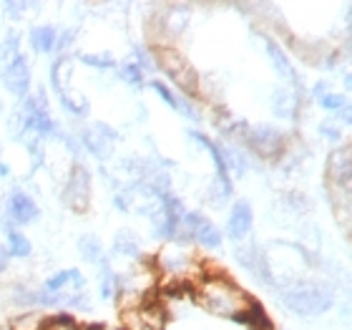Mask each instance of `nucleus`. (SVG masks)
I'll list each match as a JSON object with an SVG mask.
<instances>
[{"mask_svg": "<svg viewBox=\"0 0 352 330\" xmlns=\"http://www.w3.org/2000/svg\"><path fill=\"white\" fill-rule=\"evenodd\" d=\"M113 207L121 209V212H129V209H131V205H129V194H124V192L113 194Z\"/></svg>", "mask_w": 352, "mask_h": 330, "instance_id": "obj_34", "label": "nucleus"}, {"mask_svg": "<svg viewBox=\"0 0 352 330\" xmlns=\"http://www.w3.org/2000/svg\"><path fill=\"white\" fill-rule=\"evenodd\" d=\"M312 94H315V99H320L322 94H327V81L315 83V88H312Z\"/></svg>", "mask_w": 352, "mask_h": 330, "instance_id": "obj_36", "label": "nucleus"}, {"mask_svg": "<svg viewBox=\"0 0 352 330\" xmlns=\"http://www.w3.org/2000/svg\"><path fill=\"white\" fill-rule=\"evenodd\" d=\"M56 36H58V30L53 28V25H36V28H30V45H33V51L53 53Z\"/></svg>", "mask_w": 352, "mask_h": 330, "instance_id": "obj_19", "label": "nucleus"}, {"mask_svg": "<svg viewBox=\"0 0 352 330\" xmlns=\"http://www.w3.org/2000/svg\"><path fill=\"white\" fill-rule=\"evenodd\" d=\"M25 10H28V3H25V0H8L6 6H3L6 21H23V18H25Z\"/></svg>", "mask_w": 352, "mask_h": 330, "instance_id": "obj_31", "label": "nucleus"}, {"mask_svg": "<svg viewBox=\"0 0 352 330\" xmlns=\"http://www.w3.org/2000/svg\"><path fill=\"white\" fill-rule=\"evenodd\" d=\"M219 149H221V156H224V167H227L229 176L234 174L236 179H242L252 164L247 159V154L242 152V147H236V144H219Z\"/></svg>", "mask_w": 352, "mask_h": 330, "instance_id": "obj_16", "label": "nucleus"}, {"mask_svg": "<svg viewBox=\"0 0 352 330\" xmlns=\"http://www.w3.org/2000/svg\"><path fill=\"white\" fill-rule=\"evenodd\" d=\"M272 114L277 118H285V121H292L297 116V109H300V96L294 94L292 88H274L270 99Z\"/></svg>", "mask_w": 352, "mask_h": 330, "instance_id": "obj_14", "label": "nucleus"}, {"mask_svg": "<svg viewBox=\"0 0 352 330\" xmlns=\"http://www.w3.org/2000/svg\"><path fill=\"white\" fill-rule=\"evenodd\" d=\"M63 205L74 212H86L91 207V172L83 164H74L63 187Z\"/></svg>", "mask_w": 352, "mask_h": 330, "instance_id": "obj_5", "label": "nucleus"}, {"mask_svg": "<svg viewBox=\"0 0 352 330\" xmlns=\"http://www.w3.org/2000/svg\"><path fill=\"white\" fill-rule=\"evenodd\" d=\"M229 199H232V189L221 187V184L214 179L212 187H209V192H206V202H209V207H214V209H221V207H227Z\"/></svg>", "mask_w": 352, "mask_h": 330, "instance_id": "obj_25", "label": "nucleus"}, {"mask_svg": "<svg viewBox=\"0 0 352 330\" xmlns=\"http://www.w3.org/2000/svg\"><path fill=\"white\" fill-rule=\"evenodd\" d=\"M234 260L254 282H259V285L267 287V290L274 287V272H272L270 260H267V255H264V249L259 247V245H254V243L236 245Z\"/></svg>", "mask_w": 352, "mask_h": 330, "instance_id": "obj_4", "label": "nucleus"}, {"mask_svg": "<svg viewBox=\"0 0 352 330\" xmlns=\"http://www.w3.org/2000/svg\"><path fill=\"white\" fill-rule=\"evenodd\" d=\"M43 325H45V318L41 313H33V310L10 320V330H43Z\"/></svg>", "mask_w": 352, "mask_h": 330, "instance_id": "obj_23", "label": "nucleus"}, {"mask_svg": "<svg viewBox=\"0 0 352 330\" xmlns=\"http://www.w3.org/2000/svg\"><path fill=\"white\" fill-rule=\"evenodd\" d=\"M113 252L121 257H129V260L139 257L141 255V237L129 227L118 229L116 237H113Z\"/></svg>", "mask_w": 352, "mask_h": 330, "instance_id": "obj_17", "label": "nucleus"}, {"mask_svg": "<svg viewBox=\"0 0 352 330\" xmlns=\"http://www.w3.org/2000/svg\"><path fill=\"white\" fill-rule=\"evenodd\" d=\"M148 86L154 88L156 94L162 96L164 99V103L169 106V109H174L176 114H182V116H186L189 121H199V111L194 109V103H191V99H182V96H176L174 91H171L166 83H162V81H151Z\"/></svg>", "mask_w": 352, "mask_h": 330, "instance_id": "obj_15", "label": "nucleus"}, {"mask_svg": "<svg viewBox=\"0 0 352 330\" xmlns=\"http://www.w3.org/2000/svg\"><path fill=\"white\" fill-rule=\"evenodd\" d=\"M118 79H121L124 83H129V86H133V88L144 86V71H141L136 63H131V61L118 66Z\"/></svg>", "mask_w": 352, "mask_h": 330, "instance_id": "obj_24", "label": "nucleus"}, {"mask_svg": "<svg viewBox=\"0 0 352 330\" xmlns=\"http://www.w3.org/2000/svg\"><path fill=\"white\" fill-rule=\"evenodd\" d=\"M76 36H78V30L76 28H63L58 30V36H56V48H53V53H58V56H66L68 48L76 43Z\"/></svg>", "mask_w": 352, "mask_h": 330, "instance_id": "obj_30", "label": "nucleus"}, {"mask_svg": "<svg viewBox=\"0 0 352 330\" xmlns=\"http://www.w3.org/2000/svg\"><path fill=\"white\" fill-rule=\"evenodd\" d=\"M279 302L285 305L292 316L315 318L322 316L335 305V290L322 280H302L277 290Z\"/></svg>", "mask_w": 352, "mask_h": 330, "instance_id": "obj_2", "label": "nucleus"}, {"mask_svg": "<svg viewBox=\"0 0 352 330\" xmlns=\"http://www.w3.org/2000/svg\"><path fill=\"white\" fill-rule=\"evenodd\" d=\"M10 260H13V257H10V252L6 249V245H0V275L10 267Z\"/></svg>", "mask_w": 352, "mask_h": 330, "instance_id": "obj_35", "label": "nucleus"}, {"mask_svg": "<svg viewBox=\"0 0 352 330\" xmlns=\"http://www.w3.org/2000/svg\"><path fill=\"white\" fill-rule=\"evenodd\" d=\"M264 48H267V56H270L272 66H274V71H277L279 79H285L289 86L297 88V96H300L302 94V81H300V76H297V71H294L289 56L279 48V43L274 41V38H267V41H264Z\"/></svg>", "mask_w": 352, "mask_h": 330, "instance_id": "obj_12", "label": "nucleus"}, {"mask_svg": "<svg viewBox=\"0 0 352 330\" xmlns=\"http://www.w3.org/2000/svg\"><path fill=\"white\" fill-rule=\"evenodd\" d=\"M156 267L166 275V278L171 280H179V282H186V280H194V275H197L199 265L191 260L186 252H182L179 247H169L164 249L162 255H159V260H156ZM201 278V275H197V280Z\"/></svg>", "mask_w": 352, "mask_h": 330, "instance_id": "obj_7", "label": "nucleus"}, {"mask_svg": "<svg viewBox=\"0 0 352 330\" xmlns=\"http://www.w3.org/2000/svg\"><path fill=\"white\" fill-rule=\"evenodd\" d=\"M10 174V167L8 164H0V176H8Z\"/></svg>", "mask_w": 352, "mask_h": 330, "instance_id": "obj_37", "label": "nucleus"}, {"mask_svg": "<svg viewBox=\"0 0 352 330\" xmlns=\"http://www.w3.org/2000/svg\"><path fill=\"white\" fill-rule=\"evenodd\" d=\"M252 227H254V209H252V205L247 199H236L234 205H232V209H229L227 237L242 245L250 237Z\"/></svg>", "mask_w": 352, "mask_h": 330, "instance_id": "obj_9", "label": "nucleus"}, {"mask_svg": "<svg viewBox=\"0 0 352 330\" xmlns=\"http://www.w3.org/2000/svg\"><path fill=\"white\" fill-rule=\"evenodd\" d=\"M116 139H118V134L113 132L109 124H103V121H96V124L86 126V129L78 134V141H81L83 152L94 154L98 162H106V159H111Z\"/></svg>", "mask_w": 352, "mask_h": 330, "instance_id": "obj_6", "label": "nucleus"}, {"mask_svg": "<svg viewBox=\"0 0 352 330\" xmlns=\"http://www.w3.org/2000/svg\"><path fill=\"white\" fill-rule=\"evenodd\" d=\"M6 249L10 252V257H15V260H25V257H30V252H33V245H30V240L23 235V232L13 229V232H8Z\"/></svg>", "mask_w": 352, "mask_h": 330, "instance_id": "obj_21", "label": "nucleus"}, {"mask_svg": "<svg viewBox=\"0 0 352 330\" xmlns=\"http://www.w3.org/2000/svg\"><path fill=\"white\" fill-rule=\"evenodd\" d=\"M352 179V152L350 147H338L327 159V184L330 187H350Z\"/></svg>", "mask_w": 352, "mask_h": 330, "instance_id": "obj_11", "label": "nucleus"}, {"mask_svg": "<svg viewBox=\"0 0 352 330\" xmlns=\"http://www.w3.org/2000/svg\"><path fill=\"white\" fill-rule=\"evenodd\" d=\"M3 212L10 217V222H13L15 227H18V225H33V222L38 220L36 199L30 197V194H25V192H21V189L10 192V197H8L6 209H3Z\"/></svg>", "mask_w": 352, "mask_h": 330, "instance_id": "obj_10", "label": "nucleus"}, {"mask_svg": "<svg viewBox=\"0 0 352 330\" xmlns=\"http://www.w3.org/2000/svg\"><path fill=\"white\" fill-rule=\"evenodd\" d=\"M83 66L98 68V71H109V68H118V61L111 53H81L78 56Z\"/></svg>", "mask_w": 352, "mask_h": 330, "instance_id": "obj_22", "label": "nucleus"}, {"mask_svg": "<svg viewBox=\"0 0 352 330\" xmlns=\"http://www.w3.org/2000/svg\"><path fill=\"white\" fill-rule=\"evenodd\" d=\"M131 56L133 61L131 63H136V66L146 74V71H156V61H154V53L148 51V48H144V45H133L131 48Z\"/></svg>", "mask_w": 352, "mask_h": 330, "instance_id": "obj_27", "label": "nucleus"}, {"mask_svg": "<svg viewBox=\"0 0 352 330\" xmlns=\"http://www.w3.org/2000/svg\"><path fill=\"white\" fill-rule=\"evenodd\" d=\"M66 308L68 310H76V313H91L94 302H91V298H88L86 293H74L71 298H68Z\"/></svg>", "mask_w": 352, "mask_h": 330, "instance_id": "obj_32", "label": "nucleus"}, {"mask_svg": "<svg viewBox=\"0 0 352 330\" xmlns=\"http://www.w3.org/2000/svg\"><path fill=\"white\" fill-rule=\"evenodd\" d=\"M21 53V36H8L6 41H0V63L13 61Z\"/></svg>", "mask_w": 352, "mask_h": 330, "instance_id": "obj_28", "label": "nucleus"}, {"mask_svg": "<svg viewBox=\"0 0 352 330\" xmlns=\"http://www.w3.org/2000/svg\"><path fill=\"white\" fill-rule=\"evenodd\" d=\"M78 252H81L83 260H86V262H91V265H101L103 260H106L103 245H101V240H98L96 235L78 237Z\"/></svg>", "mask_w": 352, "mask_h": 330, "instance_id": "obj_20", "label": "nucleus"}, {"mask_svg": "<svg viewBox=\"0 0 352 330\" xmlns=\"http://www.w3.org/2000/svg\"><path fill=\"white\" fill-rule=\"evenodd\" d=\"M320 134H322L327 141L338 144V147H340V141H342V129H340L338 121H322V124H320Z\"/></svg>", "mask_w": 352, "mask_h": 330, "instance_id": "obj_33", "label": "nucleus"}, {"mask_svg": "<svg viewBox=\"0 0 352 330\" xmlns=\"http://www.w3.org/2000/svg\"><path fill=\"white\" fill-rule=\"evenodd\" d=\"M0 83L8 94H13L15 99H25L30 91V66L28 59L18 53L13 61H8L3 71H0Z\"/></svg>", "mask_w": 352, "mask_h": 330, "instance_id": "obj_8", "label": "nucleus"}, {"mask_svg": "<svg viewBox=\"0 0 352 330\" xmlns=\"http://www.w3.org/2000/svg\"><path fill=\"white\" fill-rule=\"evenodd\" d=\"M151 53H154L156 68H162L164 74L169 76L171 81L176 83V88H182L186 96L199 94L197 68L191 66L189 61L184 59L176 48H171V45H162V48H151Z\"/></svg>", "mask_w": 352, "mask_h": 330, "instance_id": "obj_3", "label": "nucleus"}, {"mask_svg": "<svg viewBox=\"0 0 352 330\" xmlns=\"http://www.w3.org/2000/svg\"><path fill=\"white\" fill-rule=\"evenodd\" d=\"M317 103L322 106L324 111H332V114H340V111L347 106V99L340 94H332V91H327V94H322L320 99H317Z\"/></svg>", "mask_w": 352, "mask_h": 330, "instance_id": "obj_29", "label": "nucleus"}, {"mask_svg": "<svg viewBox=\"0 0 352 330\" xmlns=\"http://www.w3.org/2000/svg\"><path fill=\"white\" fill-rule=\"evenodd\" d=\"M194 300L217 318L227 320H242L252 308L254 300L242 285L219 272H204L199 280H194Z\"/></svg>", "mask_w": 352, "mask_h": 330, "instance_id": "obj_1", "label": "nucleus"}, {"mask_svg": "<svg viewBox=\"0 0 352 330\" xmlns=\"http://www.w3.org/2000/svg\"><path fill=\"white\" fill-rule=\"evenodd\" d=\"M71 68H74V63H71V56H58V59H56V63L51 66V86L58 96L68 94Z\"/></svg>", "mask_w": 352, "mask_h": 330, "instance_id": "obj_18", "label": "nucleus"}, {"mask_svg": "<svg viewBox=\"0 0 352 330\" xmlns=\"http://www.w3.org/2000/svg\"><path fill=\"white\" fill-rule=\"evenodd\" d=\"M43 330H98V328L78 325L71 316H56V318H45Z\"/></svg>", "mask_w": 352, "mask_h": 330, "instance_id": "obj_26", "label": "nucleus"}, {"mask_svg": "<svg viewBox=\"0 0 352 330\" xmlns=\"http://www.w3.org/2000/svg\"><path fill=\"white\" fill-rule=\"evenodd\" d=\"M189 6H164L162 15L156 18L162 25V36H182L184 28L189 25Z\"/></svg>", "mask_w": 352, "mask_h": 330, "instance_id": "obj_13", "label": "nucleus"}]
</instances>
